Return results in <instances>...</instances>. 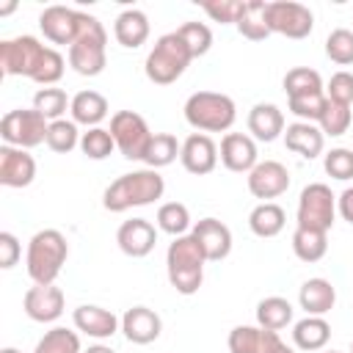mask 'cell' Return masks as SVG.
Instances as JSON below:
<instances>
[{
  "label": "cell",
  "instance_id": "1",
  "mask_svg": "<svg viewBox=\"0 0 353 353\" xmlns=\"http://www.w3.org/2000/svg\"><path fill=\"white\" fill-rule=\"evenodd\" d=\"M165 179L154 168H138L113 179L102 193V207L108 212H127L132 207H146L163 199Z\"/></svg>",
  "mask_w": 353,
  "mask_h": 353
},
{
  "label": "cell",
  "instance_id": "2",
  "mask_svg": "<svg viewBox=\"0 0 353 353\" xmlns=\"http://www.w3.org/2000/svg\"><path fill=\"white\" fill-rule=\"evenodd\" d=\"M204 265H207V256L193 234H182V237H174V243H168L165 273L171 287L179 295L199 292V287L204 284Z\"/></svg>",
  "mask_w": 353,
  "mask_h": 353
},
{
  "label": "cell",
  "instance_id": "3",
  "mask_svg": "<svg viewBox=\"0 0 353 353\" xmlns=\"http://www.w3.org/2000/svg\"><path fill=\"white\" fill-rule=\"evenodd\" d=\"M69 259V243L58 229H41L28 240L25 268L33 284H55Z\"/></svg>",
  "mask_w": 353,
  "mask_h": 353
},
{
  "label": "cell",
  "instance_id": "4",
  "mask_svg": "<svg viewBox=\"0 0 353 353\" xmlns=\"http://www.w3.org/2000/svg\"><path fill=\"white\" fill-rule=\"evenodd\" d=\"M69 66L83 77H97L108 66V30L94 14L80 11V30L69 47Z\"/></svg>",
  "mask_w": 353,
  "mask_h": 353
},
{
  "label": "cell",
  "instance_id": "5",
  "mask_svg": "<svg viewBox=\"0 0 353 353\" xmlns=\"http://www.w3.org/2000/svg\"><path fill=\"white\" fill-rule=\"evenodd\" d=\"M185 121L196 132H226L237 119V105L221 91H196L185 99Z\"/></svg>",
  "mask_w": 353,
  "mask_h": 353
},
{
  "label": "cell",
  "instance_id": "6",
  "mask_svg": "<svg viewBox=\"0 0 353 353\" xmlns=\"http://www.w3.org/2000/svg\"><path fill=\"white\" fill-rule=\"evenodd\" d=\"M190 61H193V55H190L185 39L176 30H171L154 41V47L149 50V55L143 61V72L154 85H171L185 74Z\"/></svg>",
  "mask_w": 353,
  "mask_h": 353
},
{
  "label": "cell",
  "instance_id": "7",
  "mask_svg": "<svg viewBox=\"0 0 353 353\" xmlns=\"http://www.w3.org/2000/svg\"><path fill=\"white\" fill-rule=\"evenodd\" d=\"M47 52H50V47L41 44L36 36L6 39V41H0V69H3L6 77L36 80Z\"/></svg>",
  "mask_w": 353,
  "mask_h": 353
},
{
  "label": "cell",
  "instance_id": "8",
  "mask_svg": "<svg viewBox=\"0 0 353 353\" xmlns=\"http://www.w3.org/2000/svg\"><path fill=\"white\" fill-rule=\"evenodd\" d=\"M336 218V196L325 182H312L301 190L298 196V229H312V232H325L334 226Z\"/></svg>",
  "mask_w": 353,
  "mask_h": 353
},
{
  "label": "cell",
  "instance_id": "9",
  "mask_svg": "<svg viewBox=\"0 0 353 353\" xmlns=\"http://www.w3.org/2000/svg\"><path fill=\"white\" fill-rule=\"evenodd\" d=\"M47 130L50 121L36 108H17L0 119V138L6 141V146L17 149H33L39 143H47Z\"/></svg>",
  "mask_w": 353,
  "mask_h": 353
},
{
  "label": "cell",
  "instance_id": "10",
  "mask_svg": "<svg viewBox=\"0 0 353 353\" xmlns=\"http://www.w3.org/2000/svg\"><path fill=\"white\" fill-rule=\"evenodd\" d=\"M110 135L124 160H143L149 152V143L154 138L146 119L135 110H116L110 116Z\"/></svg>",
  "mask_w": 353,
  "mask_h": 353
},
{
  "label": "cell",
  "instance_id": "11",
  "mask_svg": "<svg viewBox=\"0 0 353 353\" xmlns=\"http://www.w3.org/2000/svg\"><path fill=\"white\" fill-rule=\"evenodd\" d=\"M265 22H268L270 33H279V36H287V39H306L314 28V14L303 3L273 0L265 8Z\"/></svg>",
  "mask_w": 353,
  "mask_h": 353
},
{
  "label": "cell",
  "instance_id": "12",
  "mask_svg": "<svg viewBox=\"0 0 353 353\" xmlns=\"http://www.w3.org/2000/svg\"><path fill=\"white\" fill-rule=\"evenodd\" d=\"M245 182H248V193L254 199L270 201V199H279L281 193H287V188H290V171L279 160H259L248 171Z\"/></svg>",
  "mask_w": 353,
  "mask_h": 353
},
{
  "label": "cell",
  "instance_id": "13",
  "mask_svg": "<svg viewBox=\"0 0 353 353\" xmlns=\"http://www.w3.org/2000/svg\"><path fill=\"white\" fill-rule=\"evenodd\" d=\"M22 309L33 323H55L66 309V295L55 284H33L22 298Z\"/></svg>",
  "mask_w": 353,
  "mask_h": 353
},
{
  "label": "cell",
  "instance_id": "14",
  "mask_svg": "<svg viewBox=\"0 0 353 353\" xmlns=\"http://www.w3.org/2000/svg\"><path fill=\"white\" fill-rule=\"evenodd\" d=\"M218 143L204 135V132H190L185 141H182V152H179V163L188 174L193 176H204V174H212L215 165H218Z\"/></svg>",
  "mask_w": 353,
  "mask_h": 353
},
{
  "label": "cell",
  "instance_id": "15",
  "mask_svg": "<svg viewBox=\"0 0 353 353\" xmlns=\"http://www.w3.org/2000/svg\"><path fill=\"white\" fill-rule=\"evenodd\" d=\"M39 28L47 41L72 47V41L77 39V30H80V11L66 8V6H47L39 14Z\"/></svg>",
  "mask_w": 353,
  "mask_h": 353
},
{
  "label": "cell",
  "instance_id": "16",
  "mask_svg": "<svg viewBox=\"0 0 353 353\" xmlns=\"http://www.w3.org/2000/svg\"><path fill=\"white\" fill-rule=\"evenodd\" d=\"M218 157L223 163V168L234 171V174H248L256 163H259V152H256V141L248 132H226L221 138V149Z\"/></svg>",
  "mask_w": 353,
  "mask_h": 353
},
{
  "label": "cell",
  "instance_id": "17",
  "mask_svg": "<svg viewBox=\"0 0 353 353\" xmlns=\"http://www.w3.org/2000/svg\"><path fill=\"white\" fill-rule=\"evenodd\" d=\"M116 243L121 248V254L132 256V259H141V256H149L154 251V243H157V226L146 218H132V221H124L116 232Z\"/></svg>",
  "mask_w": 353,
  "mask_h": 353
},
{
  "label": "cell",
  "instance_id": "18",
  "mask_svg": "<svg viewBox=\"0 0 353 353\" xmlns=\"http://www.w3.org/2000/svg\"><path fill=\"white\" fill-rule=\"evenodd\" d=\"M190 234L199 240L207 262H221L232 254V229L218 218H201L193 223Z\"/></svg>",
  "mask_w": 353,
  "mask_h": 353
},
{
  "label": "cell",
  "instance_id": "19",
  "mask_svg": "<svg viewBox=\"0 0 353 353\" xmlns=\"http://www.w3.org/2000/svg\"><path fill=\"white\" fill-rule=\"evenodd\" d=\"M36 179V160L28 149L0 146V185L6 188H28Z\"/></svg>",
  "mask_w": 353,
  "mask_h": 353
},
{
  "label": "cell",
  "instance_id": "20",
  "mask_svg": "<svg viewBox=\"0 0 353 353\" xmlns=\"http://www.w3.org/2000/svg\"><path fill=\"white\" fill-rule=\"evenodd\" d=\"M72 323L80 334L91 336V339H110L116 331H121V320L105 309V306H97V303H83L72 312Z\"/></svg>",
  "mask_w": 353,
  "mask_h": 353
},
{
  "label": "cell",
  "instance_id": "21",
  "mask_svg": "<svg viewBox=\"0 0 353 353\" xmlns=\"http://www.w3.org/2000/svg\"><path fill=\"white\" fill-rule=\"evenodd\" d=\"M121 334L132 345H149L163 334V320L149 306H132L121 314Z\"/></svg>",
  "mask_w": 353,
  "mask_h": 353
},
{
  "label": "cell",
  "instance_id": "22",
  "mask_svg": "<svg viewBox=\"0 0 353 353\" xmlns=\"http://www.w3.org/2000/svg\"><path fill=\"white\" fill-rule=\"evenodd\" d=\"M284 146L295 154H301L303 160H314L323 154L325 149V135L317 124L312 121H292L284 130Z\"/></svg>",
  "mask_w": 353,
  "mask_h": 353
},
{
  "label": "cell",
  "instance_id": "23",
  "mask_svg": "<svg viewBox=\"0 0 353 353\" xmlns=\"http://www.w3.org/2000/svg\"><path fill=\"white\" fill-rule=\"evenodd\" d=\"M284 130H287V124H284V113H281L279 105H273V102H256L248 110V132H251L254 141L270 143L279 135H284Z\"/></svg>",
  "mask_w": 353,
  "mask_h": 353
},
{
  "label": "cell",
  "instance_id": "24",
  "mask_svg": "<svg viewBox=\"0 0 353 353\" xmlns=\"http://www.w3.org/2000/svg\"><path fill=\"white\" fill-rule=\"evenodd\" d=\"M298 303L306 314L312 317H325L334 303H336V287L323 279V276H314V279H306L298 290Z\"/></svg>",
  "mask_w": 353,
  "mask_h": 353
},
{
  "label": "cell",
  "instance_id": "25",
  "mask_svg": "<svg viewBox=\"0 0 353 353\" xmlns=\"http://www.w3.org/2000/svg\"><path fill=\"white\" fill-rule=\"evenodd\" d=\"M152 33V25H149V17L141 11V8H124L116 22H113V36L121 47L127 50H138L141 44H146Z\"/></svg>",
  "mask_w": 353,
  "mask_h": 353
},
{
  "label": "cell",
  "instance_id": "26",
  "mask_svg": "<svg viewBox=\"0 0 353 353\" xmlns=\"http://www.w3.org/2000/svg\"><path fill=\"white\" fill-rule=\"evenodd\" d=\"M108 110H110L108 99H105L99 91H94V88L77 91V94L72 97V108H69L72 121H74V124H83L85 130L99 127V124L108 119Z\"/></svg>",
  "mask_w": 353,
  "mask_h": 353
},
{
  "label": "cell",
  "instance_id": "27",
  "mask_svg": "<svg viewBox=\"0 0 353 353\" xmlns=\"http://www.w3.org/2000/svg\"><path fill=\"white\" fill-rule=\"evenodd\" d=\"M279 339V331H268L259 325H234L229 331V353H268Z\"/></svg>",
  "mask_w": 353,
  "mask_h": 353
},
{
  "label": "cell",
  "instance_id": "28",
  "mask_svg": "<svg viewBox=\"0 0 353 353\" xmlns=\"http://www.w3.org/2000/svg\"><path fill=\"white\" fill-rule=\"evenodd\" d=\"M331 339V325L325 317H312L306 314L303 320H298L292 325V342L298 350H306V353H314V350H323Z\"/></svg>",
  "mask_w": 353,
  "mask_h": 353
},
{
  "label": "cell",
  "instance_id": "29",
  "mask_svg": "<svg viewBox=\"0 0 353 353\" xmlns=\"http://www.w3.org/2000/svg\"><path fill=\"white\" fill-rule=\"evenodd\" d=\"M284 226H287V212L276 201H259L248 212V229L256 237H276V234H281Z\"/></svg>",
  "mask_w": 353,
  "mask_h": 353
},
{
  "label": "cell",
  "instance_id": "30",
  "mask_svg": "<svg viewBox=\"0 0 353 353\" xmlns=\"http://www.w3.org/2000/svg\"><path fill=\"white\" fill-rule=\"evenodd\" d=\"M292 303L281 295H268L256 303V325L268 331H281L292 323Z\"/></svg>",
  "mask_w": 353,
  "mask_h": 353
},
{
  "label": "cell",
  "instance_id": "31",
  "mask_svg": "<svg viewBox=\"0 0 353 353\" xmlns=\"http://www.w3.org/2000/svg\"><path fill=\"white\" fill-rule=\"evenodd\" d=\"M265 8H268L265 0H245L243 14H240V19H237V25H234L243 39H248V41H262V39L270 36V28H268V22H265Z\"/></svg>",
  "mask_w": 353,
  "mask_h": 353
},
{
  "label": "cell",
  "instance_id": "32",
  "mask_svg": "<svg viewBox=\"0 0 353 353\" xmlns=\"http://www.w3.org/2000/svg\"><path fill=\"white\" fill-rule=\"evenodd\" d=\"M328 251V234L325 232H312V229H298L292 232V254L301 262H320Z\"/></svg>",
  "mask_w": 353,
  "mask_h": 353
},
{
  "label": "cell",
  "instance_id": "33",
  "mask_svg": "<svg viewBox=\"0 0 353 353\" xmlns=\"http://www.w3.org/2000/svg\"><path fill=\"white\" fill-rule=\"evenodd\" d=\"M157 229L171 234V237H182V234H190V210L182 204V201H165L160 204L157 210Z\"/></svg>",
  "mask_w": 353,
  "mask_h": 353
},
{
  "label": "cell",
  "instance_id": "34",
  "mask_svg": "<svg viewBox=\"0 0 353 353\" xmlns=\"http://www.w3.org/2000/svg\"><path fill=\"white\" fill-rule=\"evenodd\" d=\"M33 353H83L80 345V331L55 325L50 331H44V336L36 342Z\"/></svg>",
  "mask_w": 353,
  "mask_h": 353
},
{
  "label": "cell",
  "instance_id": "35",
  "mask_svg": "<svg viewBox=\"0 0 353 353\" xmlns=\"http://www.w3.org/2000/svg\"><path fill=\"white\" fill-rule=\"evenodd\" d=\"M179 152H182V143H179L171 132H154L143 163H146V168H154V171H157V168L171 165V163L179 157Z\"/></svg>",
  "mask_w": 353,
  "mask_h": 353
},
{
  "label": "cell",
  "instance_id": "36",
  "mask_svg": "<svg viewBox=\"0 0 353 353\" xmlns=\"http://www.w3.org/2000/svg\"><path fill=\"white\" fill-rule=\"evenodd\" d=\"M284 91H287V99L290 97H306V94H317V91H325L323 88V77L317 69H309V66H295L284 74Z\"/></svg>",
  "mask_w": 353,
  "mask_h": 353
},
{
  "label": "cell",
  "instance_id": "37",
  "mask_svg": "<svg viewBox=\"0 0 353 353\" xmlns=\"http://www.w3.org/2000/svg\"><path fill=\"white\" fill-rule=\"evenodd\" d=\"M33 108H36L47 121H58V119H63V113L72 108V99L66 97L63 88L47 85V88H39V91L33 94Z\"/></svg>",
  "mask_w": 353,
  "mask_h": 353
},
{
  "label": "cell",
  "instance_id": "38",
  "mask_svg": "<svg viewBox=\"0 0 353 353\" xmlns=\"http://www.w3.org/2000/svg\"><path fill=\"white\" fill-rule=\"evenodd\" d=\"M80 130L72 119H58V121H50V130H47V146L55 152V154H69L72 149L80 146Z\"/></svg>",
  "mask_w": 353,
  "mask_h": 353
},
{
  "label": "cell",
  "instance_id": "39",
  "mask_svg": "<svg viewBox=\"0 0 353 353\" xmlns=\"http://www.w3.org/2000/svg\"><path fill=\"white\" fill-rule=\"evenodd\" d=\"M113 149H116V141H113L110 130H105V127H91L80 135V152L88 160H105L113 154Z\"/></svg>",
  "mask_w": 353,
  "mask_h": 353
},
{
  "label": "cell",
  "instance_id": "40",
  "mask_svg": "<svg viewBox=\"0 0 353 353\" xmlns=\"http://www.w3.org/2000/svg\"><path fill=\"white\" fill-rule=\"evenodd\" d=\"M350 121H353L350 108L328 99V102H325V110H323V116H320V121H317V127L323 130V135L339 138V135H345V132L350 130Z\"/></svg>",
  "mask_w": 353,
  "mask_h": 353
},
{
  "label": "cell",
  "instance_id": "41",
  "mask_svg": "<svg viewBox=\"0 0 353 353\" xmlns=\"http://www.w3.org/2000/svg\"><path fill=\"white\" fill-rule=\"evenodd\" d=\"M325 102H328L325 91H317V94H306V97H290L287 99V108H290V113L298 116V121L317 124L320 116H323V110H325Z\"/></svg>",
  "mask_w": 353,
  "mask_h": 353
},
{
  "label": "cell",
  "instance_id": "42",
  "mask_svg": "<svg viewBox=\"0 0 353 353\" xmlns=\"http://www.w3.org/2000/svg\"><path fill=\"white\" fill-rule=\"evenodd\" d=\"M176 33L185 39V44H188V50H190L193 58L207 55L210 47H212V30L204 22H185V25L176 28Z\"/></svg>",
  "mask_w": 353,
  "mask_h": 353
},
{
  "label": "cell",
  "instance_id": "43",
  "mask_svg": "<svg viewBox=\"0 0 353 353\" xmlns=\"http://www.w3.org/2000/svg\"><path fill=\"white\" fill-rule=\"evenodd\" d=\"M325 55L339 66H350L353 63V30L347 28L331 30L325 39Z\"/></svg>",
  "mask_w": 353,
  "mask_h": 353
},
{
  "label": "cell",
  "instance_id": "44",
  "mask_svg": "<svg viewBox=\"0 0 353 353\" xmlns=\"http://www.w3.org/2000/svg\"><path fill=\"white\" fill-rule=\"evenodd\" d=\"M323 168L331 179H339V182H347L353 179V149H345V146H336L331 152H325L323 157Z\"/></svg>",
  "mask_w": 353,
  "mask_h": 353
},
{
  "label": "cell",
  "instance_id": "45",
  "mask_svg": "<svg viewBox=\"0 0 353 353\" xmlns=\"http://www.w3.org/2000/svg\"><path fill=\"white\" fill-rule=\"evenodd\" d=\"M243 6L245 0H215V3H201L204 14L212 19V22H221V25H237L240 14H243Z\"/></svg>",
  "mask_w": 353,
  "mask_h": 353
},
{
  "label": "cell",
  "instance_id": "46",
  "mask_svg": "<svg viewBox=\"0 0 353 353\" xmlns=\"http://www.w3.org/2000/svg\"><path fill=\"white\" fill-rule=\"evenodd\" d=\"M325 97L331 102H339V105H353V72H336L331 74L328 85H325Z\"/></svg>",
  "mask_w": 353,
  "mask_h": 353
},
{
  "label": "cell",
  "instance_id": "47",
  "mask_svg": "<svg viewBox=\"0 0 353 353\" xmlns=\"http://www.w3.org/2000/svg\"><path fill=\"white\" fill-rule=\"evenodd\" d=\"M19 256H22V245H19L17 234L0 232V268H3V270L14 268V265L19 262Z\"/></svg>",
  "mask_w": 353,
  "mask_h": 353
},
{
  "label": "cell",
  "instance_id": "48",
  "mask_svg": "<svg viewBox=\"0 0 353 353\" xmlns=\"http://www.w3.org/2000/svg\"><path fill=\"white\" fill-rule=\"evenodd\" d=\"M336 212L342 215V221H347L353 226V188H345L336 196Z\"/></svg>",
  "mask_w": 353,
  "mask_h": 353
},
{
  "label": "cell",
  "instance_id": "49",
  "mask_svg": "<svg viewBox=\"0 0 353 353\" xmlns=\"http://www.w3.org/2000/svg\"><path fill=\"white\" fill-rule=\"evenodd\" d=\"M268 353H295V350H292V347H290L284 339H279V342H276V345H273Z\"/></svg>",
  "mask_w": 353,
  "mask_h": 353
},
{
  "label": "cell",
  "instance_id": "50",
  "mask_svg": "<svg viewBox=\"0 0 353 353\" xmlns=\"http://www.w3.org/2000/svg\"><path fill=\"white\" fill-rule=\"evenodd\" d=\"M83 353H116L110 345H91L88 350H83Z\"/></svg>",
  "mask_w": 353,
  "mask_h": 353
},
{
  "label": "cell",
  "instance_id": "51",
  "mask_svg": "<svg viewBox=\"0 0 353 353\" xmlns=\"http://www.w3.org/2000/svg\"><path fill=\"white\" fill-rule=\"evenodd\" d=\"M0 353H19V350H17V347H3Z\"/></svg>",
  "mask_w": 353,
  "mask_h": 353
},
{
  "label": "cell",
  "instance_id": "52",
  "mask_svg": "<svg viewBox=\"0 0 353 353\" xmlns=\"http://www.w3.org/2000/svg\"><path fill=\"white\" fill-rule=\"evenodd\" d=\"M350 353H353V342H350Z\"/></svg>",
  "mask_w": 353,
  "mask_h": 353
},
{
  "label": "cell",
  "instance_id": "53",
  "mask_svg": "<svg viewBox=\"0 0 353 353\" xmlns=\"http://www.w3.org/2000/svg\"><path fill=\"white\" fill-rule=\"evenodd\" d=\"M328 353H336V350H328Z\"/></svg>",
  "mask_w": 353,
  "mask_h": 353
}]
</instances>
